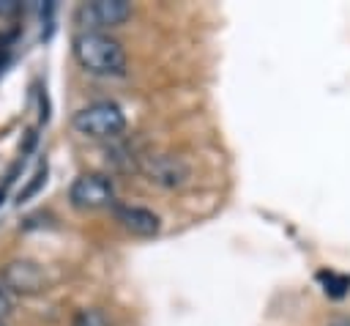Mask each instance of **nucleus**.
Segmentation results:
<instances>
[{"label":"nucleus","mask_w":350,"mask_h":326,"mask_svg":"<svg viewBox=\"0 0 350 326\" xmlns=\"http://www.w3.org/2000/svg\"><path fill=\"white\" fill-rule=\"evenodd\" d=\"M71 49L77 63L96 77H118L126 71V49L104 30H82L79 36H74Z\"/></svg>","instance_id":"f257e3e1"},{"label":"nucleus","mask_w":350,"mask_h":326,"mask_svg":"<svg viewBox=\"0 0 350 326\" xmlns=\"http://www.w3.org/2000/svg\"><path fill=\"white\" fill-rule=\"evenodd\" d=\"M71 123L85 137L107 140V137H118L126 129V115L115 101H93V104L77 110Z\"/></svg>","instance_id":"f03ea898"},{"label":"nucleus","mask_w":350,"mask_h":326,"mask_svg":"<svg viewBox=\"0 0 350 326\" xmlns=\"http://www.w3.org/2000/svg\"><path fill=\"white\" fill-rule=\"evenodd\" d=\"M68 200L74 208L90 211V208H104L115 203V186L107 175L101 173H82L71 181L68 186Z\"/></svg>","instance_id":"7ed1b4c3"},{"label":"nucleus","mask_w":350,"mask_h":326,"mask_svg":"<svg viewBox=\"0 0 350 326\" xmlns=\"http://www.w3.org/2000/svg\"><path fill=\"white\" fill-rule=\"evenodd\" d=\"M142 173L150 184L161 186V189H175V186H183L191 175L189 164L180 159V156H172V153H156V156H148L142 162Z\"/></svg>","instance_id":"20e7f679"},{"label":"nucleus","mask_w":350,"mask_h":326,"mask_svg":"<svg viewBox=\"0 0 350 326\" xmlns=\"http://www.w3.org/2000/svg\"><path fill=\"white\" fill-rule=\"evenodd\" d=\"M77 16L82 25H88V30L101 33V27H118L126 19H131V3H126V0H93V3H85L77 11Z\"/></svg>","instance_id":"39448f33"},{"label":"nucleus","mask_w":350,"mask_h":326,"mask_svg":"<svg viewBox=\"0 0 350 326\" xmlns=\"http://www.w3.org/2000/svg\"><path fill=\"white\" fill-rule=\"evenodd\" d=\"M112 214L115 219L134 236H156L161 230V219L159 214H153L150 208L142 205H131V203H112Z\"/></svg>","instance_id":"423d86ee"},{"label":"nucleus","mask_w":350,"mask_h":326,"mask_svg":"<svg viewBox=\"0 0 350 326\" xmlns=\"http://www.w3.org/2000/svg\"><path fill=\"white\" fill-rule=\"evenodd\" d=\"M3 282H5V288L16 290V293H38L44 288V274H41V268L36 263L16 260V263L5 266Z\"/></svg>","instance_id":"0eeeda50"},{"label":"nucleus","mask_w":350,"mask_h":326,"mask_svg":"<svg viewBox=\"0 0 350 326\" xmlns=\"http://www.w3.org/2000/svg\"><path fill=\"white\" fill-rule=\"evenodd\" d=\"M71 326H109V318L104 315V310L85 307L71 318Z\"/></svg>","instance_id":"6e6552de"},{"label":"nucleus","mask_w":350,"mask_h":326,"mask_svg":"<svg viewBox=\"0 0 350 326\" xmlns=\"http://www.w3.org/2000/svg\"><path fill=\"white\" fill-rule=\"evenodd\" d=\"M320 279H325V293L328 296H345L350 288L347 277H336V274H320Z\"/></svg>","instance_id":"1a4fd4ad"},{"label":"nucleus","mask_w":350,"mask_h":326,"mask_svg":"<svg viewBox=\"0 0 350 326\" xmlns=\"http://www.w3.org/2000/svg\"><path fill=\"white\" fill-rule=\"evenodd\" d=\"M44 178H46V167H41V170L36 173V181H33V184H30V186H27V189L19 195V200H27V197H30V195H33V192H36V189L44 184Z\"/></svg>","instance_id":"9d476101"},{"label":"nucleus","mask_w":350,"mask_h":326,"mask_svg":"<svg viewBox=\"0 0 350 326\" xmlns=\"http://www.w3.org/2000/svg\"><path fill=\"white\" fill-rule=\"evenodd\" d=\"M8 312H11V299H8V293L0 288V321H3Z\"/></svg>","instance_id":"9b49d317"},{"label":"nucleus","mask_w":350,"mask_h":326,"mask_svg":"<svg viewBox=\"0 0 350 326\" xmlns=\"http://www.w3.org/2000/svg\"><path fill=\"white\" fill-rule=\"evenodd\" d=\"M19 5L14 3V0H0V16H5V14H14Z\"/></svg>","instance_id":"f8f14e48"},{"label":"nucleus","mask_w":350,"mask_h":326,"mask_svg":"<svg viewBox=\"0 0 350 326\" xmlns=\"http://www.w3.org/2000/svg\"><path fill=\"white\" fill-rule=\"evenodd\" d=\"M325 326H350V315H336V318H331Z\"/></svg>","instance_id":"ddd939ff"},{"label":"nucleus","mask_w":350,"mask_h":326,"mask_svg":"<svg viewBox=\"0 0 350 326\" xmlns=\"http://www.w3.org/2000/svg\"><path fill=\"white\" fill-rule=\"evenodd\" d=\"M0 326H5V323H3V321H0Z\"/></svg>","instance_id":"4468645a"}]
</instances>
